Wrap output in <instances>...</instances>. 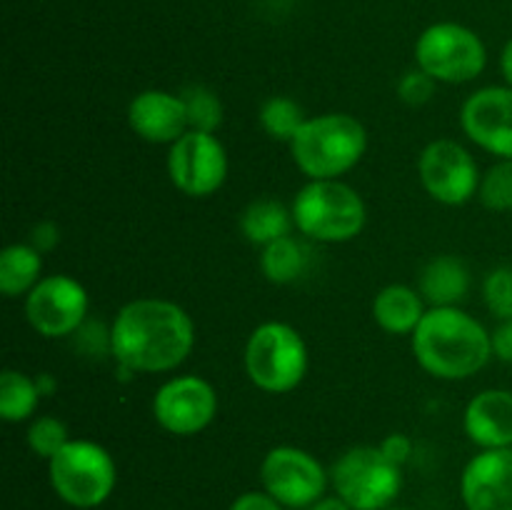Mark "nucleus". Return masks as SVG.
Wrapping results in <instances>:
<instances>
[{
	"mask_svg": "<svg viewBox=\"0 0 512 510\" xmlns=\"http://www.w3.org/2000/svg\"><path fill=\"white\" fill-rule=\"evenodd\" d=\"M43 280V253L30 243H10L0 253V293L25 298Z\"/></svg>",
	"mask_w": 512,
	"mask_h": 510,
	"instance_id": "nucleus-21",
	"label": "nucleus"
},
{
	"mask_svg": "<svg viewBox=\"0 0 512 510\" xmlns=\"http://www.w3.org/2000/svg\"><path fill=\"white\" fill-rule=\"evenodd\" d=\"M180 98L185 103V113H188L190 130H203V133H218L223 125L225 108L223 100L218 98L213 88L208 85H185L180 90Z\"/></svg>",
	"mask_w": 512,
	"mask_h": 510,
	"instance_id": "nucleus-25",
	"label": "nucleus"
},
{
	"mask_svg": "<svg viewBox=\"0 0 512 510\" xmlns=\"http://www.w3.org/2000/svg\"><path fill=\"white\" fill-rule=\"evenodd\" d=\"M370 313L375 325L388 335H413L428 313V303L413 285L390 283L375 293Z\"/></svg>",
	"mask_w": 512,
	"mask_h": 510,
	"instance_id": "nucleus-19",
	"label": "nucleus"
},
{
	"mask_svg": "<svg viewBox=\"0 0 512 510\" xmlns=\"http://www.w3.org/2000/svg\"><path fill=\"white\" fill-rule=\"evenodd\" d=\"M418 178L425 193L440 205L458 208L478 198L480 173L475 155L453 138L430 140L418 155Z\"/></svg>",
	"mask_w": 512,
	"mask_h": 510,
	"instance_id": "nucleus-11",
	"label": "nucleus"
},
{
	"mask_svg": "<svg viewBox=\"0 0 512 510\" xmlns=\"http://www.w3.org/2000/svg\"><path fill=\"white\" fill-rule=\"evenodd\" d=\"M128 125L145 143L168 145V148L190 130L180 93L160 88L140 90L130 98Z\"/></svg>",
	"mask_w": 512,
	"mask_h": 510,
	"instance_id": "nucleus-16",
	"label": "nucleus"
},
{
	"mask_svg": "<svg viewBox=\"0 0 512 510\" xmlns=\"http://www.w3.org/2000/svg\"><path fill=\"white\" fill-rule=\"evenodd\" d=\"M385 510H408V508H393V505H390V508H385Z\"/></svg>",
	"mask_w": 512,
	"mask_h": 510,
	"instance_id": "nucleus-37",
	"label": "nucleus"
},
{
	"mask_svg": "<svg viewBox=\"0 0 512 510\" xmlns=\"http://www.w3.org/2000/svg\"><path fill=\"white\" fill-rule=\"evenodd\" d=\"M288 148L308 180H343L368 153V130L350 113L310 115Z\"/></svg>",
	"mask_w": 512,
	"mask_h": 510,
	"instance_id": "nucleus-3",
	"label": "nucleus"
},
{
	"mask_svg": "<svg viewBox=\"0 0 512 510\" xmlns=\"http://www.w3.org/2000/svg\"><path fill=\"white\" fill-rule=\"evenodd\" d=\"M193 348V318L168 298L128 300L108 328V353L123 373H173Z\"/></svg>",
	"mask_w": 512,
	"mask_h": 510,
	"instance_id": "nucleus-1",
	"label": "nucleus"
},
{
	"mask_svg": "<svg viewBox=\"0 0 512 510\" xmlns=\"http://www.w3.org/2000/svg\"><path fill=\"white\" fill-rule=\"evenodd\" d=\"M380 450H383L395 465L403 468V465L410 460V455H413V440H410L405 433H390L380 440Z\"/></svg>",
	"mask_w": 512,
	"mask_h": 510,
	"instance_id": "nucleus-32",
	"label": "nucleus"
},
{
	"mask_svg": "<svg viewBox=\"0 0 512 510\" xmlns=\"http://www.w3.org/2000/svg\"><path fill=\"white\" fill-rule=\"evenodd\" d=\"M230 510H285V505H280L265 490H245L230 503Z\"/></svg>",
	"mask_w": 512,
	"mask_h": 510,
	"instance_id": "nucleus-31",
	"label": "nucleus"
},
{
	"mask_svg": "<svg viewBox=\"0 0 512 510\" xmlns=\"http://www.w3.org/2000/svg\"><path fill=\"white\" fill-rule=\"evenodd\" d=\"M478 200L483 208L493 213H510L512 210V160H495L480 178Z\"/></svg>",
	"mask_w": 512,
	"mask_h": 510,
	"instance_id": "nucleus-27",
	"label": "nucleus"
},
{
	"mask_svg": "<svg viewBox=\"0 0 512 510\" xmlns=\"http://www.w3.org/2000/svg\"><path fill=\"white\" fill-rule=\"evenodd\" d=\"M153 418L165 433L178 438H193L208 430L218 418V390L203 375H175L153 395Z\"/></svg>",
	"mask_w": 512,
	"mask_h": 510,
	"instance_id": "nucleus-13",
	"label": "nucleus"
},
{
	"mask_svg": "<svg viewBox=\"0 0 512 510\" xmlns=\"http://www.w3.org/2000/svg\"><path fill=\"white\" fill-rule=\"evenodd\" d=\"M90 295L78 278L68 273L43 275L23 298V313L40 338H70L85 325Z\"/></svg>",
	"mask_w": 512,
	"mask_h": 510,
	"instance_id": "nucleus-10",
	"label": "nucleus"
},
{
	"mask_svg": "<svg viewBox=\"0 0 512 510\" xmlns=\"http://www.w3.org/2000/svg\"><path fill=\"white\" fill-rule=\"evenodd\" d=\"M330 485L353 510H385L403 490V468L380 445H355L333 463Z\"/></svg>",
	"mask_w": 512,
	"mask_h": 510,
	"instance_id": "nucleus-7",
	"label": "nucleus"
},
{
	"mask_svg": "<svg viewBox=\"0 0 512 510\" xmlns=\"http://www.w3.org/2000/svg\"><path fill=\"white\" fill-rule=\"evenodd\" d=\"M460 128L470 143L498 160H512V88L485 85L460 105Z\"/></svg>",
	"mask_w": 512,
	"mask_h": 510,
	"instance_id": "nucleus-14",
	"label": "nucleus"
},
{
	"mask_svg": "<svg viewBox=\"0 0 512 510\" xmlns=\"http://www.w3.org/2000/svg\"><path fill=\"white\" fill-rule=\"evenodd\" d=\"M463 430L480 450L512 448V390L485 388L468 400Z\"/></svg>",
	"mask_w": 512,
	"mask_h": 510,
	"instance_id": "nucleus-17",
	"label": "nucleus"
},
{
	"mask_svg": "<svg viewBox=\"0 0 512 510\" xmlns=\"http://www.w3.org/2000/svg\"><path fill=\"white\" fill-rule=\"evenodd\" d=\"M305 118L308 115L303 113L298 100L288 98V95H273V98H268L260 105L258 113V120L265 133L273 140H280V143H290L300 130V125L305 123Z\"/></svg>",
	"mask_w": 512,
	"mask_h": 510,
	"instance_id": "nucleus-24",
	"label": "nucleus"
},
{
	"mask_svg": "<svg viewBox=\"0 0 512 510\" xmlns=\"http://www.w3.org/2000/svg\"><path fill=\"white\" fill-rule=\"evenodd\" d=\"M290 210L295 230L323 245L350 243L368 225L363 195L345 180H308L295 193Z\"/></svg>",
	"mask_w": 512,
	"mask_h": 510,
	"instance_id": "nucleus-4",
	"label": "nucleus"
},
{
	"mask_svg": "<svg viewBox=\"0 0 512 510\" xmlns=\"http://www.w3.org/2000/svg\"><path fill=\"white\" fill-rule=\"evenodd\" d=\"M60 238H63V235H60L58 223H53V220H40V223H35L33 230H30L28 243L45 255L53 253V250L58 248Z\"/></svg>",
	"mask_w": 512,
	"mask_h": 510,
	"instance_id": "nucleus-30",
	"label": "nucleus"
},
{
	"mask_svg": "<svg viewBox=\"0 0 512 510\" xmlns=\"http://www.w3.org/2000/svg\"><path fill=\"white\" fill-rule=\"evenodd\" d=\"M435 88H438V80H433L425 70H420L418 65H415L413 70H408V73L398 80V98L403 100L405 105H410V108H420V105L433 100Z\"/></svg>",
	"mask_w": 512,
	"mask_h": 510,
	"instance_id": "nucleus-29",
	"label": "nucleus"
},
{
	"mask_svg": "<svg viewBox=\"0 0 512 510\" xmlns=\"http://www.w3.org/2000/svg\"><path fill=\"white\" fill-rule=\"evenodd\" d=\"M38 380L28 373L15 368H5L0 373V418L10 425L28 423L35 418V410L40 405Z\"/></svg>",
	"mask_w": 512,
	"mask_h": 510,
	"instance_id": "nucleus-23",
	"label": "nucleus"
},
{
	"mask_svg": "<svg viewBox=\"0 0 512 510\" xmlns=\"http://www.w3.org/2000/svg\"><path fill=\"white\" fill-rule=\"evenodd\" d=\"M260 485L280 505L290 510H308L325 498L330 473L318 458L298 445H275L260 463Z\"/></svg>",
	"mask_w": 512,
	"mask_h": 510,
	"instance_id": "nucleus-9",
	"label": "nucleus"
},
{
	"mask_svg": "<svg viewBox=\"0 0 512 510\" xmlns=\"http://www.w3.org/2000/svg\"><path fill=\"white\" fill-rule=\"evenodd\" d=\"M308 365L310 353L303 333L283 320H265L255 325L245 340V375L263 393H293L308 375Z\"/></svg>",
	"mask_w": 512,
	"mask_h": 510,
	"instance_id": "nucleus-5",
	"label": "nucleus"
},
{
	"mask_svg": "<svg viewBox=\"0 0 512 510\" xmlns=\"http://www.w3.org/2000/svg\"><path fill=\"white\" fill-rule=\"evenodd\" d=\"M483 303L495 320H512V265H498L485 275Z\"/></svg>",
	"mask_w": 512,
	"mask_h": 510,
	"instance_id": "nucleus-28",
	"label": "nucleus"
},
{
	"mask_svg": "<svg viewBox=\"0 0 512 510\" xmlns=\"http://www.w3.org/2000/svg\"><path fill=\"white\" fill-rule=\"evenodd\" d=\"M68 440V425L60 418H55V415H35L30 420L28 430H25V443H28L30 453L43 460L53 458L58 450L68 445Z\"/></svg>",
	"mask_w": 512,
	"mask_h": 510,
	"instance_id": "nucleus-26",
	"label": "nucleus"
},
{
	"mask_svg": "<svg viewBox=\"0 0 512 510\" xmlns=\"http://www.w3.org/2000/svg\"><path fill=\"white\" fill-rule=\"evenodd\" d=\"M500 73H503L505 85L512 88V38L503 45V53H500Z\"/></svg>",
	"mask_w": 512,
	"mask_h": 510,
	"instance_id": "nucleus-34",
	"label": "nucleus"
},
{
	"mask_svg": "<svg viewBox=\"0 0 512 510\" xmlns=\"http://www.w3.org/2000/svg\"><path fill=\"white\" fill-rule=\"evenodd\" d=\"M415 65L445 85L473 83L488 65V48L473 28L455 20L428 25L415 40Z\"/></svg>",
	"mask_w": 512,
	"mask_h": 510,
	"instance_id": "nucleus-8",
	"label": "nucleus"
},
{
	"mask_svg": "<svg viewBox=\"0 0 512 510\" xmlns=\"http://www.w3.org/2000/svg\"><path fill=\"white\" fill-rule=\"evenodd\" d=\"M165 168L178 193L188 198H210L228 180V150L215 133L188 130L168 148Z\"/></svg>",
	"mask_w": 512,
	"mask_h": 510,
	"instance_id": "nucleus-12",
	"label": "nucleus"
},
{
	"mask_svg": "<svg viewBox=\"0 0 512 510\" xmlns=\"http://www.w3.org/2000/svg\"><path fill=\"white\" fill-rule=\"evenodd\" d=\"M35 380H38V388H40V395H43V398H48V395H53L55 385H58V383H55L53 375H50V373H40Z\"/></svg>",
	"mask_w": 512,
	"mask_h": 510,
	"instance_id": "nucleus-36",
	"label": "nucleus"
},
{
	"mask_svg": "<svg viewBox=\"0 0 512 510\" xmlns=\"http://www.w3.org/2000/svg\"><path fill=\"white\" fill-rule=\"evenodd\" d=\"M293 230V210L275 198L253 200L240 213V233L248 243L258 245V248H265V245L275 243L285 235H293Z\"/></svg>",
	"mask_w": 512,
	"mask_h": 510,
	"instance_id": "nucleus-20",
	"label": "nucleus"
},
{
	"mask_svg": "<svg viewBox=\"0 0 512 510\" xmlns=\"http://www.w3.org/2000/svg\"><path fill=\"white\" fill-rule=\"evenodd\" d=\"M473 285L468 263L458 255H435L420 268L418 290L428 308H455L463 303Z\"/></svg>",
	"mask_w": 512,
	"mask_h": 510,
	"instance_id": "nucleus-18",
	"label": "nucleus"
},
{
	"mask_svg": "<svg viewBox=\"0 0 512 510\" xmlns=\"http://www.w3.org/2000/svg\"><path fill=\"white\" fill-rule=\"evenodd\" d=\"M308 510H353V508H350L343 498H338V495H325V498H320L318 503L310 505Z\"/></svg>",
	"mask_w": 512,
	"mask_h": 510,
	"instance_id": "nucleus-35",
	"label": "nucleus"
},
{
	"mask_svg": "<svg viewBox=\"0 0 512 510\" xmlns=\"http://www.w3.org/2000/svg\"><path fill=\"white\" fill-rule=\"evenodd\" d=\"M48 480L65 505L78 510L100 508L118 485V465L105 445L88 438H70L48 460Z\"/></svg>",
	"mask_w": 512,
	"mask_h": 510,
	"instance_id": "nucleus-6",
	"label": "nucleus"
},
{
	"mask_svg": "<svg viewBox=\"0 0 512 510\" xmlns=\"http://www.w3.org/2000/svg\"><path fill=\"white\" fill-rule=\"evenodd\" d=\"M415 363L438 380H468L493 358L490 330L475 315L455 308H428L410 335Z\"/></svg>",
	"mask_w": 512,
	"mask_h": 510,
	"instance_id": "nucleus-2",
	"label": "nucleus"
},
{
	"mask_svg": "<svg viewBox=\"0 0 512 510\" xmlns=\"http://www.w3.org/2000/svg\"><path fill=\"white\" fill-rule=\"evenodd\" d=\"M490 345H493V358L512 365V320H498V325L490 330Z\"/></svg>",
	"mask_w": 512,
	"mask_h": 510,
	"instance_id": "nucleus-33",
	"label": "nucleus"
},
{
	"mask_svg": "<svg viewBox=\"0 0 512 510\" xmlns=\"http://www.w3.org/2000/svg\"><path fill=\"white\" fill-rule=\"evenodd\" d=\"M308 260L310 255L303 240L285 235L260 248V273L273 285H293L305 275Z\"/></svg>",
	"mask_w": 512,
	"mask_h": 510,
	"instance_id": "nucleus-22",
	"label": "nucleus"
},
{
	"mask_svg": "<svg viewBox=\"0 0 512 510\" xmlns=\"http://www.w3.org/2000/svg\"><path fill=\"white\" fill-rule=\"evenodd\" d=\"M465 510H512V448L478 450L460 473Z\"/></svg>",
	"mask_w": 512,
	"mask_h": 510,
	"instance_id": "nucleus-15",
	"label": "nucleus"
}]
</instances>
